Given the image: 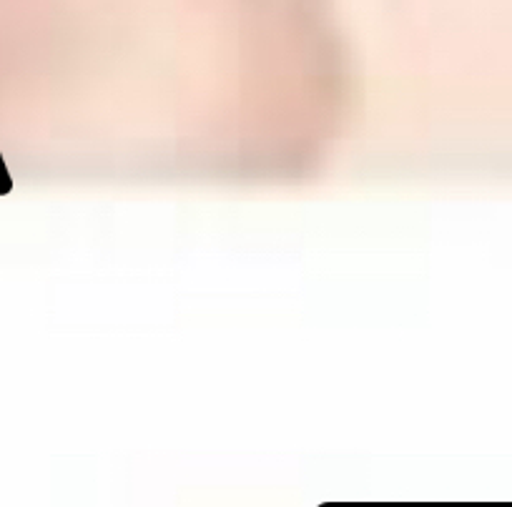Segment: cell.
Segmentation results:
<instances>
[{
  "label": "cell",
  "instance_id": "cell-1",
  "mask_svg": "<svg viewBox=\"0 0 512 507\" xmlns=\"http://www.w3.org/2000/svg\"><path fill=\"white\" fill-rule=\"evenodd\" d=\"M13 191V179L11 174H8V166L6 161H3V154H0V196H6Z\"/></svg>",
  "mask_w": 512,
  "mask_h": 507
}]
</instances>
